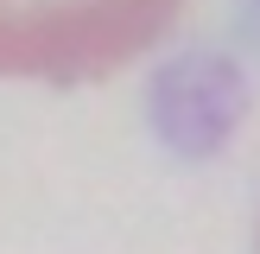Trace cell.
Returning a JSON list of instances; mask_svg holds the SVG:
<instances>
[{"label": "cell", "instance_id": "obj_1", "mask_svg": "<svg viewBox=\"0 0 260 254\" xmlns=\"http://www.w3.org/2000/svg\"><path fill=\"white\" fill-rule=\"evenodd\" d=\"M184 0H0V76L95 83L146 57Z\"/></svg>", "mask_w": 260, "mask_h": 254}]
</instances>
